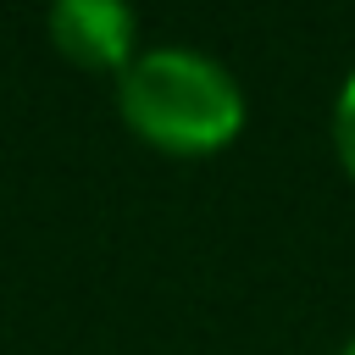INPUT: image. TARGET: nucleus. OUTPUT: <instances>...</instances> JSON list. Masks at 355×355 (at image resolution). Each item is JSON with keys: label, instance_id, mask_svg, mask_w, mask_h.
I'll use <instances>...</instances> for the list:
<instances>
[{"label": "nucleus", "instance_id": "obj_1", "mask_svg": "<svg viewBox=\"0 0 355 355\" xmlns=\"http://www.w3.org/2000/svg\"><path fill=\"white\" fill-rule=\"evenodd\" d=\"M116 111L155 150L211 155L239 139L244 89L211 50L150 44L116 72Z\"/></svg>", "mask_w": 355, "mask_h": 355}, {"label": "nucleus", "instance_id": "obj_2", "mask_svg": "<svg viewBox=\"0 0 355 355\" xmlns=\"http://www.w3.org/2000/svg\"><path fill=\"white\" fill-rule=\"evenodd\" d=\"M50 39L61 55L83 61V67H128L139 50H133V33H139V17L122 6V0H55L50 6Z\"/></svg>", "mask_w": 355, "mask_h": 355}, {"label": "nucleus", "instance_id": "obj_3", "mask_svg": "<svg viewBox=\"0 0 355 355\" xmlns=\"http://www.w3.org/2000/svg\"><path fill=\"white\" fill-rule=\"evenodd\" d=\"M333 150H338L344 172L355 178V67L344 72V83H338V100H333Z\"/></svg>", "mask_w": 355, "mask_h": 355}, {"label": "nucleus", "instance_id": "obj_4", "mask_svg": "<svg viewBox=\"0 0 355 355\" xmlns=\"http://www.w3.org/2000/svg\"><path fill=\"white\" fill-rule=\"evenodd\" d=\"M338 355H355V338H349V344H344V349H338Z\"/></svg>", "mask_w": 355, "mask_h": 355}]
</instances>
